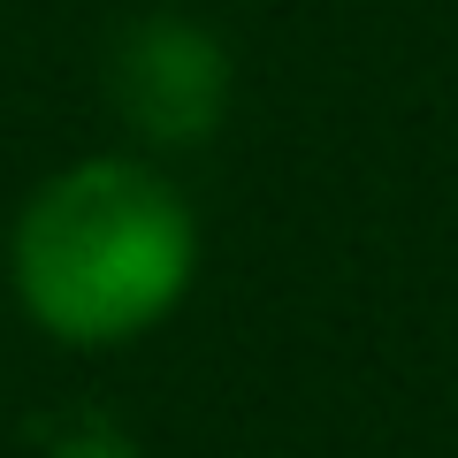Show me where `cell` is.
Masks as SVG:
<instances>
[{"instance_id":"6da1fadb","label":"cell","mask_w":458,"mask_h":458,"mask_svg":"<svg viewBox=\"0 0 458 458\" xmlns=\"http://www.w3.org/2000/svg\"><path fill=\"white\" fill-rule=\"evenodd\" d=\"M8 283L23 321L69 352L138 344L199 283V214L153 153H84L23 199Z\"/></svg>"},{"instance_id":"7a4b0ae2","label":"cell","mask_w":458,"mask_h":458,"mask_svg":"<svg viewBox=\"0 0 458 458\" xmlns=\"http://www.w3.org/2000/svg\"><path fill=\"white\" fill-rule=\"evenodd\" d=\"M229 92H237V62L207 16L146 8L107 38V99L153 161L207 146L229 123Z\"/></svg>"},{"instance_id":"3957f363","label":"cell","mask_w":458,"mask_h":458,"mask_svg":"<svg viewBox=\"0 0 458 458\" xmlns=\"http://www.w3.org/2000/svg\"><path fill=\"white\" fill-rule=\"evenodd\" d=\"M38 458H146V443L114 412H62L38 428Z\"/></svg>"}]
</instances>
